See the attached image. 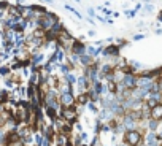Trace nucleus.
<instances>
[{"label": "nucleus", "instance_id": "obj_1", "mask_svg": "<svg viewBox=\"0 0 162 146\" xmlns=\"http://www.w3.org/2000/svg\"><path fill=\"white\" fill-rule=\"evenodd\" d=\"M143 132L140 129H134V130H127L124 133V143L129 146H138L140 143H143Z\"/></svg>", "mask_w": 162, "mask_h": 146}, {"label": "nucleus", "instance_id": "obj_2", "mask_svg": "<svg viewBox=\"0 0 162 146\" xmlns=\"http://www.w3.org/2000/svg\"><path fill=\"white\" fill-rule=\"evenodd\" d=\"M78 116H80V113H78V110H77V106H69V108H64L62 106V111L59 113V118H62L65 122H69V124H75V122H78Z\"/></svg>", "mask_w": 162, "mask_h": 146}, {"label": "nucleus", "instance_id": "obj_3", "mask_svg": "<svg viewBox=\"0 0 162 146\" xmlns=\"http://www.w3.org/2000/svg\"><path fill=\"white\" fill-rule=\"evenodd\" d=\"M137 81H138V78L135 76V73H129L123 76V80L118 83V86H121L123 89H127V91H134L137 87Z\"/></svg>", "mask_w": 162, "mask_h": 146}, {"label": "nucleus", "instance_id": "obj_4", "mask_svg": "<svg viewBox=\"0 0 162 146\" xmlns=\"http://www.w3.org/2000/svg\"><path fill=\"white\" fill-rule=\"evenodd\" d=\"M57 22V18L54 16L52 13H46L45 16H43L40 21H38V24H40V27L45 30V32H48V30H51L52 29V26Z\"/></svg>", "mask_w": 162, "mask_h": 146}, {"label": "nucleus", "instance_id": "obj_5", "mask_svg": "<svg viewBox=\"0 0 162 146\" xmlns=\"http://www.w3.org/2000/svg\"><path fill=\"white\" fill-rule=\"evenodd\" d=\"M59 102L64 108H69V106H73L77 103V95L75 92H70V94H59Z\"/></svg>", "mask_w": 162, "mask_h": 146}, {"label": "nucleus", "instance_id": "obj_6", "mask_svg": "<svg viewBox=\"0 0 162 146\" xmlns=\"http://www.w3.org/2000/svg\"><path fill=\"white\" fill-rule=\"evenodd\" d=\"M149 118L156 121H162V103H157L156 106L149 110Z\"/></svg>", "mask_w": 162, "mask_h": 146}, {"label": "nucleus", "instance_id": "obj_7", "mask_svg": "<svg viewBox=\"0 0 162 146\" xmlns=\"http://www.w3.org/2000/svg\"><path fill=\"white\" fill-rule=\"evenodd\" d=\"M72 52H73V54H78V56H83V54L86 52V46H84V44H83L81 41L75 40L73 46H72Z\"/></svg>", "mask_w": 162, "mask_h": 146}, {"label": "nucleus", "instance_id": "obj_8", "mask_svg": "<svg viewBox=\"0 0 162 146\" xmlns=\"http://www.w3.org/2000/svg\"><path fill=\"white\" fill-rule=\"evenodd\" d=\"M102 52L105 56H113V57H118V56H119V48L114 46V44H111V46H106Z\"/></svg>", "mask_w": 162, "mask_h": 146}, {"label": "nucleus", "instance_id": "obj_9", "mask_svg": "<svg viewBox=\"0 0 162 146\" xmlns=\"http://www.w3.org/2000/svg\"><path fill=\"white\" fill-rule=\"evenodd\" d=\"M80 64L84 65V67H91V65L95 64V60H94V57H91V56H88L84 52L83 56H80Z\"/></svg>", "mask_w": 162, "mask_h": 146}, {"label": "nucleus", "instance_id": "obj_10", "mask_svg": "<svg viewBox=\"0 0 162 146\" xmlns=\"http://www.w3.org/2000/svg\"><path fill=\"white\" fill-rule=\"evenodd\" d=\"M159 126H160V122L159 121H156V119H148L146 121V129L149 130V132H156L157 129H159Z\"/></svg>", "mask_w": 162, "mask_h": 146}, {"label": "nucleus", "instance_id": "obj_11", "mask_svg": "<svg viewBox=\"0 0 162 146\" xmlns=\"http://www.w3.org/2000/svg\"><path fill=\"white\" fill-rule=\"evenodd\" d=\"M64 81H67L70 86H75V84H77V81H78V78L75 76L73 73H69V75H65V76H64Z\"/></svg>", "mask_w": 162, "mask_h": 146}, {"label": "nucleus", "instance_id": "obj_12", "mask_svg": "<svg viewBox=\"0 0 162 146\" xmlns=\"http://www.w3.org/2000/svg\"><path fill=\"white\" fill-rule=\"evenodd\" d=\"M41 62H43V56H41V54H37V56H34V57H32V60H30V64L34 65V69H35L37 65H40Z\"/></svg>", "mask_w": 162, "mask_h": 146}, {"label": "nucleus", "instance_id": "obj_13", "mask_svg": "<svg viewBox=\"0 0 162 146\" xmlns=\"http://www.w3.org/2000/svg\"><path fill=\"white\" fill-rule=\"evenodd\" d=\"M59 70H60V73H62L64 76H65V75L70 73V67L65 65V64H59Z\"/></svg>", "mask_w": 162, "mask_h": 146}, {"label": "nucleus", "instance_id": "obj_14", "mask_svg": "<svg viewBox=\"0 0 162 146\" xmlns=\"http://www.w3.org/2000/svg\"><path fill=\"white\" fill-rule=\"evenodd\" d=\"M64 8H65L67 11H70V13H73V15H75V16H77V18H80V19L83 18V16H81V15H80V13H78V11H77V10H75V8H73V6H70V5H65V6H64Z\"/></svg>", "mask_w": 162, "mask_h": 146}, {"label": "nucleus", "instance_id": "obj_15", "mask_svg": "<svg viewBox=\"0 0 162 146\" xmlns=\"http://www.w3.org/2000/svg\"><path fill=\"white\" fill-rule=\"evenodd\" d=\"M153 8H154V6L151 5V3H149V5H145V11H149V13L153 11Z\"/></svg>", "mask_w": 162, "mask_h": 146}, {"label": "nucleus", "instance_id": "obj_16", "mask_svg": "<svg viewBox=\"0 0 162 146\" xmlns=\"http://www.w3.org/2000/svg\"><path fill=\"white\" fill-rule=\"evenodd\" d=\"M88 13H89V18H92V16H95V11H94L92 8H89V10H88Z\"/></svg>", "mask_w": 162, "mask_h": 146}, {"label": "nucleus", "instance_id": "obj_17", "mask_svg": "<svg viewBox=\"0 0 162 146\" xmlns=\"http://www.w3.org/2000/svg\"><path fill=\"white\" fill-rule=\"evenodd\" d=\"M143 37H145V35H142V33H140V35H134V40H135V41H137V40H142Z\"/></svg>", "mask_w": 162, "mask_h": 146}, {"label": "nucleus", "instance_id": "obj_18", "mask_svg": "<svg viewBox=\"0 0 162 146\" xmlns=\"http://www.w3.org/2000/svg\"><path fill=\"white\" fill-rule=\"evenodd\" d=\"M134 15H135V11H127V13H126V16H127V18H132Z\"/></svg>", "mask_w": 162, "mask_h": 146}, {"label": "nucleus", "instance_id": "obj_19", "mask_svg": "<svg viewBox=\"0 0 162 146\" xmlns=\"http://www.w3.org/2000/svg\"><path fill=\"white\" fill-rule=\"evenodd\" d=\"M160 103H162V100H160Z\"/></svg>", "mask_w": 162, "mask_h": 146}]
</instances>
